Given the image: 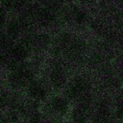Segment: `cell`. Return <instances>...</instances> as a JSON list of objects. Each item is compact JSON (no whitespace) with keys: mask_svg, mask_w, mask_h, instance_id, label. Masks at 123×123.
<instances>
[{"mask_svg":"<svg viewBox=\"0 0 123 123\" xmlns=\"http://www.w3.org/2000/svg\"><path fill=\"white\" fill-rule=\"evenodd\" d=\"M51 108L55 112H62L65 109V103L62 99H54L51 104Z\"/></svg>","mask_w":123,"mask_h":123,"instance_id":"obj_1","label":"cell"},{"mask_svg":"<svg viewBox=\"0 0 123 123\" xmlns=\"http://www.w3.org/2000/svg\"><path fill=\"white\" fill-rule=\"evenodd\" d=\"M32 94H33L35 97L39 98V97L43 94V90H42L41 86H38V85L33 86V87H32Z\"/></svg>","mask_w":123,"mask_h":123,"instance_id":"obj_2","label":"cell"}]
</instances>
